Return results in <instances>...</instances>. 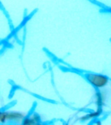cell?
<instances>
[{
    "instance_id": "cell-1",
    "label": "cell",
    "mask_w": 111,
    "mask_h": 125,
    "mask_svg": "<svg viewBox=\"0 0 111 125\" xmlns=\"http://www.w3.org/2000/svg\"><path fill=\"white\" fill-rule=\"evenodd\" d=\"M87 80L93 86L98 88L105 87L109 83V79L106 76L99 74H88L87 75Z\"/></svg>"
},
{
    "instance_id": "cell-2",
    "label": "cell",
    "mask_w": 111,
    "mask_h": 125,
    "mask_svg": "<svg viewBox=\"0 0 111 125\" xmlns=\"http://www.w3.org/2000/svg\"><path fill=\"white\" fill-rule=\"evenodd\" d=\"M95 102L97 108H102L105 103V94L103 92H97L95 94Z\"/></svg>"
},
{
    "instance_id": "cell-3",
    "label": "cell",
    "mask_w": 111,
    "mask_h": 125,
    "mask_svg": "<svg viewBox=\"0 0 111 125\" xmlns=\"http://www.w3.org/2000/svg\"><path fill=\"white\" fill-rule=\"evenodd\" d=\"M40 117L38 115H33L29 119H25L24 121V125H37L40 124Z\"/></svg>"
},
{
    "instance_id": "cell-4",
    "label": "cell",
    "mask_w": 111,
    "mask_h": 125,
    "mask_svg": "<svg viewBox=\"0 0 111 125\" xmlns=\"http://www.w3.org/2000/svg\"><path fill=\"white\" fill-rule=\"evenodd\" d=\"M101 112H102V108H97V111L82 116L80 118V120L82 121H88V120H90V119H94L95 117H97L98 116L101 115Z\"/></svg>"
},
{
    "instance_id": "cell-5",
    "label": "cell",
    "mask_w": 111,
    "mask_h": 125,
    "mask_svg": "<svg viewBox=\"0 0 111 125\" xmlns=\"http://www.w3.org/2000/svg\"><path fill=\"white\" fill-rule=\"evenodd\" d=\"M97 125H101V123L98 122V123H97Z\"/></svg>"
}]
</instances>
